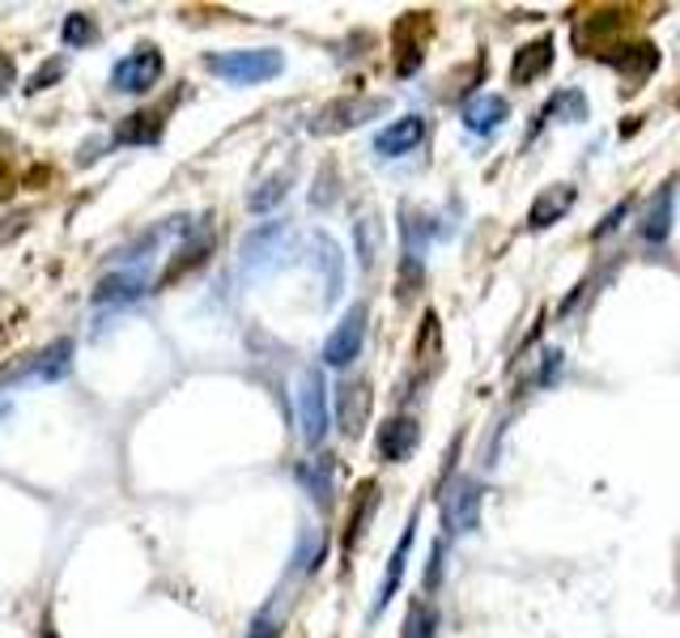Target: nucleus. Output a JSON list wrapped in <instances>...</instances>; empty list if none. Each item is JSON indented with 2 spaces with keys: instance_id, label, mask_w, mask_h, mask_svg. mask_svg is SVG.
Here are the masks:
<instances>
[{
  "instance_id": "1",
  "label": "nucleus",
  "mask_w": 680,
  "mask_h": 638,
  "mask_svg": "<svg viewBox=\"0 0 680 638\" xmlns=\"http://www.w3.org/2000/svg\"><path fill=\"white\" fill-rule=\"evenodd\" d=\"M205 69L213 77H226L230 85H260L281 77L285 69V56L276 48H243V52H209L205 56Z\"/></svg>"
},
{
  "instance_id": "2",
  "label": "nucleus",
  "mask_w": 680,
  "mask_h": 638,
  "mask_svg": "<svg viewBox=\"0 0 680 638\" xmlns=\"http://www.w3.org/2000/svg\"><path fill=\"white\" fill-rule=\"evenodd\" d=\"M481 499H485V490H481V481H477V477H451V481H447V490L438 494L442 527H447L451 536L477 532V524H481Z\"/></svg>"
},
{
  "instance_id": "3",
  "label": "nucleus",
  "mask_w": 680,
  "mask_h": 638,
  "mask_svg": "<svg viewBox=\"0 0 680 638\" xmlns=\"http://www.w3.org/2000/svg\"><path fill=\"white\" fill-rule=\"evenodd\" d=\"M163 69H166L163 52L154 43H140L136 52H128V56L111 69V90H119V94H149L154 85L163 82Z\"/></svg>"
},
{
  "instance_id": "4",
  "label": "nucleus",
  "mask_w": 680,
  "mask_h": 638,
  "mask_svg": "<svg viewBox=\"0 0 680 638\" xmlns=\"http://www.w3.org/2000/svg\"><path fill=\"white\" fill-rule=\"evenodd\" d=\"M299 421H302V443L306 447H320L327 439V384H324V370H320V366L302 370Z\"/></svg>"
},
{
  "instance_id": "5",
  "label": "nucleus",
  "mask_w": 680,
  "mask_h": 638,
  "mask_svg": "<svg viewBox=\"0 0 680 638\" xmlns=\"http://www.w3.org/2000/svg\"><path fill=\"white\" fill-rule=\"evenodd\" d=\"M387 112V98H336L327 103L324 112L311 119V133L315 137H332V133H349L357 124L375 119V115Z\"/></svg>"
},
{
  "instance_id": "6",
  "label": "nucleus",
  "mask_w": 680,
  "mask_h": 638,
  "mask_svg": "<svg viewBox=\"0 0 680 638\" xmlns=\"http://www.w3.org/2000/svg\"><path fill=\"white\" fill-rule=\"evenodd\" d=\"M362 341H366V306L357 303V306H349V311H345V320L327 333L324 366H332V370H345V366L362 354Z\"/></svg>"
},
{
  "instance_id": "7",
  "label": "nucleus",
  "mask_w": 680,
  "mask_h": 638,
  "mask_svg": "<svg viewBox=\"0 0 680 638\" xmlns=\"http://www.w3.org/2000/svg\"><path fill=\"white\" fill-rule=\"evenodd\" d=\"M366 414H370V388L366 379H341L336 384V426L345 439H357L362 426H366Z\"/></svg>"
},
{
  "instance_id": "8",
  "label": "nucleus",
  "mask_w": 680,
  "mask_h": 638,
  "mask_svg": "<svg viewBox=\"0 0 680 638\" xmlns=\"http://www.w3.org/2000/svg\"><path fill=\"white\" fill-rule=\"evenodd\" d=\"M426 34H430V18H426V13H408L405 22L396 27V73H400V77H408V73L421 69Z\"/></svg>"
},
{
  "instance_id": "9",
  "label": "nucleus",
  "mask_w": 680,
  "mask_h": 638,
  "mask_svg": "<svg viewBox=\"0 0 680 638\" xmlns=\"http://www.w3.org/2000/svg\"><path fill=\"white\" fill-rule=\"evenodd\" d=\"M417 443H421V430H417L412 417H387L379 426V439H375L379 460H387V464H405L408 456L417 451Z\"/></svg>"
},
{
  "instance_id": "10",
  "label": "nucleus",
  "mask_w": 680,
  "mask_h": 638,
  "mask_svg": "<svg viewBox=\"0 0 680 638\" xmlns=\"http://www.w3.org/2000/svg\"><path fill=\"white\" fill-rule=\"evenodd\" d=\"M421 140H426V119H421V115H405V119L387 124L379 137H375V154H383V158H400L408 149H417Z\"/></svg>"
},
{
  "instance_id": "11",
  "label": "nucleus",
  "mask_w": 680,
  "mask_h": 638,
  "mask_svg": "<svg viewBox=\"0 0 680 638\" xmlns=\"http://www.w3.org/2000/svg\"><path fill=\"white\" fill-rule=\"evenodd\" d=\"M294 477L302 481V490L311 494L315 506H332V490H336V460L332 456H311V460H302Z\"/></svg>"
},
{
  "instance_id": "12",
  "label": "nucleus",
  "mask_w": 680,
  "mask_h": 638,
  "mask_svg": "<svg viewBox=\"0 0 680 638\" xmlns=\"http://www.w3.org/2000/svg\"><path fill=\"white\" fill-rule=\"evenodd\" d=\"M548 64H553V39L544 34V39H532V43H523L511 60V82L515 85H527L544 77L548 73Z\"/></svg>"
},
{
  "instance_id": "13",
  "label": "nucleus",
  "mask_w": 680,
  "mask_h": 638,
  "mask_svg": "<svg viewBox=\"0 0 680 638\" xmlns=\"http://www.w3.org/2000/svg\"><path fill=\"white\" fill-rule=\"evenodd\" d=\"M166 133L163 112H133L115 124V140L119 145H158Z\"/></svg>"
},
{
  "instance_id": "14",
  "label": "nucleus",
  "mask_w": 680,
  "mask_h": 638,
  "mask_svg": "<svg viewBox=\"0 0 680 638\" xmlns=\"http://www.w3.org/2000/svg\"><path fill=\"white\" fill-rule=\"evenodd\" d=\"M506 115H511V107H506V98H502V94H477V98L463 107V128L485 137V133H493Z\"/></svg>"
},
{
  "instance_id": "15",
  "label": "nucleus",
  "mask_w": 680,
  "mask_h": 638,
  "mask_svg": "<svg viewBox=\"0 0 680 638\" xmlns=\"http://www.w3.org/2000/svg\"><path fill=\"white\" fill-rule=\"evenodd\" d=\"M412 536H417V524L408 520V527L400 532V545H396L391 557H387V575H383V587H379V596H375V617L391 605L396 587H400V579H405V562H408V550H412Z\"/></svg>"
},
{
  "instance_id": "16",
  "label": "nucleus",
  "mask_w": 680,
  "mask_h": 638,
  "mask_svg": "<svg viewBox=\"0 0 680 638\" xmlns=\"http://www.w3.org/2000/svg\"><path fill=\"white\" fill-rule=\"evenodd\" d=\"M209 255H213V230H200L196 239H188L184 248L175 251V260H170V269L163 273V281H158V285H170V281L188 278L191 269H200Z\"/></svg>"
},
{
  "instance_id": "17",
  "label": "nucleus",
  "mask_w": 680,
  "mask_h": 638,
  "mask_svg": "<svg viewBox=\"0 0 680 638\" xmlns=\"http://www.w3.org/2000/svg\"><path fill=\"white\" fill-rule=\"evenodd\" d=\"M145 294V278L140 273H111L94 285V294H90V303L94 306H115V303H136Z\"/></svg>"
},
{
  "instance_id": "18",
  "label": "nucleus",
  "mask_w": 680,
  "mask_h": 638,
  "mask_svg": "<svg viewBox=\"0 0 680 638\" xmlns=\"http://www.w3.org/2000/svg\"><path fill=\"white\" fill-rule=\"evenodd\" d=\"M638 230H642L647 243H663V239L672 234V188H659V192H655L651 209L642 213Z\"/></svg>"
},
{
  "instance_id": "19",
  "label": "nucleus",
  "mask_w": 680,
  "mask_h": 638,
  "mask_svg": "<svg viewBox=\"0 0 680 638\" xmlns=\"http://www.w3.org/2000/svg\"><path fill=\"white\" fill-rule=\"evenodd\" d=\"M574 205V188H566V184H557V188H544L541 196H536V205H532V213H527V226H536V230H544V226H553L566 209Z\"/></svg>"
},
{
  "instance_id": "20",
  "label": "nucleus",
  "mask_w": 680,
  "mask_h": 638,
  "mask_svg": "<svg viewBox=\"0 0 680 638\" xmlns=\"http://www.w3.org/2000/svg\"><path fill=\"white\" fill-rule=\"evenodd\" d=\"M69 366H73V341L69 336H60L55 345H48L39 362H34V375L43 379V384H55V379H64L69 375Z\"/></svg>"
},
{
  "instance_id": "21",
  "label": "nucleus",
  "mask_w": 680,
  "mask_h": 638,
  "mask_svg": "<svg viewBox=\"0 0 680 638\" xmlns=\"http://www.w3.org/2000/svg\"><path fill=\"white\" fill-rule=\"evenodd\" d=\"M290 184H294V167H285V170H276V175H269V179H264L255 192L247 196V209H251V213H269L272 205H281V200H285Z\"/></svg>"
},
{
  "instance_id": "22",
  "label": "nucleus",
  "mask_w": 680,
  "mask_h": 638,
  "mask_svg": "<svg viewBox=\"0 0 680 638\" xmlns=\"http://www.w3.org/2000/svg\"><path fill=\"white\" fill-rule=\"evenodd\" d=\"M613 60V69L617 73H626V77H647V73H655L659 69V52H655L651 43H634V48H621Z\"/></svg>"
},
{
  "instance_id": "23",
  "label": "nucleus",
  "mask_w": 680,
  "mask_h": 638,
  "mask_svg": "<svg viewBox=\"0 0 680 638\" xmlns=\"http://www.w3.org/2000/svg\"><path fill=\"white\" fill-rule=\"evenodd\" d=\"M311 248H315V255H320V269H324V278H327V303L341 294V285H345V269H341V248L327 239V234H315L311 239Z\"/></svg>"
},
{
  "instance_id": "24",
  "label": "nucleus",
  "mask_w": 680,
  "mask_h": 638,
  "mask_svg": "<svg viewBox=\"0 0 680 638\" xmlns=\"http://www.w3.org/2000/svg\"><path fill=\"white\" fill-rule=\"evenodd\" d=\"M354 239H357V260H362V269H375V260H379V248H383V226L379 218H357L354 226Z\"/></svg>"
},
{
  "instance_id": "25",
  "label": "nucleus",
  "mask_w": 680,
  "mask_h": 638,
  "mask_svg": "<svg viewBox=\"0 0 680 638\" xmlns=\"http://www.w3.org/2000/svg\"><path fill=\"white\" fill-rule=\"evenodd\" d=\"M375 502H379V485H375V481H366V485L357 490V506H354V515H349V527H345V550H354L357 536L366 532V520H370Z\"/></svg>"
},
{
  "instance_id": "26",
  "label": "nucleus",
  "mask_w": 680,
  "mask_h": 638,
  "mask_svg": "<svg viewBox=\"0 0 680 638\" xmlns=\"http://www.w3.org/2000/svg\"><path fill=\"white\" fill-rule=\"evenodd\" d=\"M438 635V609L430 600H412L405 617V638H435Z\"/></svg>"
},
{
  "instance_id": "27",
  "label": "nucleus",
  "mask_w": 680,
  "mask_h": 638,
  "mask_svg": "<svg viewBox=\"0 0 680 638\" xmlns=\"http://www.w3.org/2000/svg\"><path fill=\"white\" fill-rule=\"evenodd\" d=\"M94 34H98V30H94V22H90L85 13H69L64 27H60V43H64V48H85V43H94Z\"/></svg>"
},
{
  "instance_id": "28",
  "label": "nucleus",
  "mask_w": 680,
  "mask_h": 638,
  "mask_svg": "<svg viewBox=\"0 0 680 638\" xmlns=\"http://www.w3.org/2000/svg\"><path fill=\"white\" fill-rule=\"evenodd\" d=\"M64 77V60L60 56H52V60H43L34 73L27 77V94H39V90H48L52 82H60Z\"/></svg>"
},
{
  "instance_id": "29",
  "label": "nucleus",
  "mask_w": 680,
  "mask_h": 638,
  "mask_svg": "<svg viewBox=\"0 0 680 638\" xmlns=\"http://www.w3.org/2000/svg\"><path fill=\"white\" fill-rule=\"evenodd\" d=\"M336 200V167L327 163V167H320V175H315V192H311V205L315 209H324V205H332Z\"/></svg>"
},
{
  "instance_id": "30",
  "label": "nucleus",
  "mask_w": 680,
  "mask_h": 638,
  "mask_svg": "<svg viewBox=\"0 0 680 638\" xmlns=\"http://www.w3.org/2000/svg\"><path fill=\"white\" fill-rule=\"evenodd\" d=\"M548 115H571V119H583V115H587V98H583L578 90H566V94L553 98Z\"/></svg>"
},
{
  "instance_id": "31",
  "label": "nucleus",
  "mask_w": 680,
  "mask_h": 638,
  "mask_svg": "<svg viewBox=\"0 0 680 638\" xmlns=\"http://www.w3.org/2000/svg\"><path fill=\"white\" fill-rule=\"evenodd\" d=\"M442 554H447V545L438 541L435 545V554H430V566H426V592H435L438 579H442Z\"/></svg>"
},
{
  "instance_id": "32",
  "label": "nucleus",
  "mask_w": 680,
  "mask_h": 638,
  "mask_svg": "<svg viewBox=\"0 0 680 638\" xmlns=\"http://www.w3.org/2000/svg\"><path fill=\"white\" fill-rule=\"evenodd\" d=\"M247 638H281V621L264 613V617H255V626H251V635Z\"/></svg>"
},
{
  "instance_id": "33",
  "label": "nucleus",
  "mask_w": 680,
  "mask_h": 638,
  "mask_svg": "<svg viewBox=\"0 0 680 638\" xmlns=\"http://www.w3.org/2000/svg\"><path fill=\"white\" fill-rule=\"evenodd\" d=\"M626 213H629V200H621V205H617V209H613V213H608V218H604V222L596 226V234H608V230H613V226L621 222Z\"/></svg>"
},
{
  "instance_id": "34",
  "label": "nucleus",
  "mask_w": 680,
  "mask_h": 638,
  "mask_svg": "<svg viewBox=\"0 0 680 638\" xmlns=\"http://www.w3.org/2000/svg\"><path fill=\"white\" fill-rule=\"evenodd\" d=\"M18 82V73H13V60L9 56H0V98L9 94V85Z\"/></svg>"
},
{
  "instance_id": "35",
  "label": "nucleus",
  "mask_w": 680,
  "mask_h": 638,
  "mask_svg": "<svg viewBox=\"0 0 680 638\" xmlns=\"http://www.w3.org/2000/svg\"><path fill=\"white\" fill-rule=\"evenodd\" d=\"M4 414H9V400H0V421H4Z\"/></svg>"
}]
</instances>
